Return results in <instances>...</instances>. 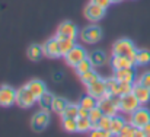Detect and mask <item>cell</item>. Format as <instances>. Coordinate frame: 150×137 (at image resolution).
I'll return each mask as SVG.
<instances>
[{"instance_id": "39", "label": "cell", "mask_w": 150, "mask_h": 137, "mask_svg": "<svg viewBox=\"0 0 150 137\" xmlns=\"http://www.w3.org/2000/svg\"><path fill=\"white\" fill-rule=\"evenodd\" d=\"M79 117H89V109L80 106V109H79Z\"/></svg>"}, {"instance_id": "18", "label": "cell", "mask_w": 150, "mask_h": 137, "mask_svg": "<svg viewBox=\"0 0 150 137\" xmlns=\"http://www.w3.org/2000/svg\"><path fill=\"white\" fill-rule=\"evenodd\" d=\"M89 60L92 61L93 67H100V66H105L106 61H108V57L105 55V53L102 51H92L91 54H88Z\"/></svg>"}, {"instance_id": "40", "label": "cell", "mask_w": 150, "mask_h": 137, "mask_svg": "<svg viewBox=\"0 0 150 137\" xmlns=\"http://www.w3.org/2000/svg\"><path fill=\"white\" fill-rule=\"evenodd\" d=\"M143 133H144V137H150V123H147L143 127Z\"/></svg>"}, {"instance_id": "15", "label": "cell", "mask_w": 150, "mask_h": 137, "mask_svg": "<svg viewBox=\"0 0 150 137\" xmlns=\"http://www.w3.org/2000/svg\"><path fill=\"white\" fill-rule=\"evenodd\" d=\"M134 67H124V69H117L114 70V77L118 82H134Z\"/></svg>"}, {"instance_id": "27", "label": "cell", "mask_w": 150, "mask_h": 137, "mask_svg": "<svg viewBox=\"0 0 150 137\" xmlns=\"http://www.w3.org/2000/svg\"><path fill=\"white\" fill-rule=\"evenodd\" d=\"M80 106H83V108H86V109H92V108H95L96 105H98V99L95 98V96H92V95H86V96H83L82 99H80V104H79Z\"/></svg>"}, {"instance_id": "20", "label": "cell", "mask_w": 150, "mask_h": 137, "mask_svg": "<svg viewBox=\"0 0 150 137\" xmlns=\"http://www.w3.org/2000/svg\"><path fill=\"white\" fill-rule=\"evenodd\" d=\"M26 55H28L29 60H32V61H38V60L44 55L42 45H38V44H32V45H29L28 51H26Z\"/></svg>"}, {"instance_id": "4", "label": "cell", "mask_w": 150, "mask_h": 137, "mask_svg": "<svg viewBox=\"0 0 150 137\" xmlns=\"http://www.w3.org/2000/svg\"><path fill=\"white\" fill-rule=\"evenodd\" d=\"M120 98V111L125 112V114H131L134 112L142 104L140 101L136 98V95L131 92V93H125V95H121L118 96Z\"/></svg>"}, {"instance_id": "2", "label": "cell", "mask_w": 150, "mask_h": 137, "mask_svg": "<svg viewBox=\"0 0 150 137\" xmlns=\"http://www.w3.org/2000/svg\"><path fill=\"white\" fill-rule=\"evenodd\" d=\"M98 106L105 115L114 117L120 111V98L118 96H102L98 99Z\"/></svg>"}, {"instance_id": "38", "label": "cell", "mask_w": 150, "mask_h": 137, "mask_svg": "<svg viewBox=\"0 0 150 137\" xmlns=\"http://www.w3.org/2000/svg\"><path fill=\"white\" fill-rule=\"evenodd\" d=\"M91 1H92V3H95V4H99V6L105 7V9H106V7H108L111 3H112L111 0H91Z\"/></svg>"}, {"instance_id": "13", "label": "cell", "mask_w": 150, "mask_h": 137, "mask_svg": "<svg viewBox=\"0 0 150 137\" xmlns=\"http://www.w3.org/2000/svg\"><path fill=\"white\" fill-rule=\"evenodd\" d=\"M44 50V55L50 57V58H57L61 55V51H60V43L57 38H51L48 41H45V44L42 45Z\"/></svg>"}, {"instance_id": "3", "label": "cell", "mask_w": 150, "mask_h": 137, "mask_svg": "<svg viewBox=\"0 0 150 137\" xmlns=\"http://www.w3.org/2000/svg\"><path fill=\"white\" fill-rule=\"evenodd\" d=\"M35 102H38V98L31 92L28 86H23L16 92V105L21 108H31L32 105H35Z\"/></svg>"}, {"instance_id": "10", "label": "cell", "mask_w": 150, "mask_h": 137, "mask_svg": "<svg viewBox=\"0 0 150 137\" xmlns=\"http://www.w3.org/2000/svg\"><path fill=\"white\" fill-rule=\"evenodd\" d=\"M86 88H88V93L92 95V96H95L96 99H99V98L106 95V83H105V79H102L99 76H98L96 79H93L92 82H89V83L86 85Z\"/></svg>"}, {"instance_id": "41", "label": "cell", "mask_w": 150, "mask_h": 137, "mask_svg": "<svg viewBox=\"0 0 150 137\" xmlns=\"http://www.w3.org/2000/svg\"><path fill=\"white\" fill-rule=\"evenodd\" d=\"M112 3H120V1H122V0H111Z\"/></svg>"}, {"instance_id": "32", "label": "cell", "mask_w": 150, "mask_h": 137, "mask_svg": "<svg viewBox=\"0 0 150 137\" xmlns=\"http://www.w3.org/2000/svg\"><path fill=\"white\" fill-rule=\"evenodd\" d=\"M103 115H105V114L102 112V109H100L98 105L89 111V120H91L92 123H96V124L99 123V120L102 118V117H103Z\"/></svg>"}, {"instance_id": "25", "label": "cell", "mask_w": 150, "mask_h": 137, "mask_svg": "<svg viewBox=\"0 0 150 137\" xmlns=\"http://www.w3.org/2000/svg\"><path fill=\"white\" fill-rule=\"evenodd\" d=\"M92 130V121L89 117H77V131L79 133H88Z\"/></svg>"}, {"instance_id": "1", "label": "cell", "mask_w": 150, "mask_h": 137, "mask_svg": "<svg viewBox=\"0 0 150 137\" xmlns=\"http://www.w3.org/2000/svg\"><path fill=\"white\" fill-rule=\"evenodd\" d=\"M112 54L130 57V58L136 63L137 48H136V45L133 44V41H130V40H127V38H121V40L115 41V44L112 45ZM136 66H137V64H136Z\"/></svg>"}, {"instance_id": "33", "label": "cell", "mask_w": 150, "mask_h": 137, "mask_svg": "<svg viewBox=\"0 0 150 137\" xmlns=\"http://www.w3.org/2000/svg\"><path fill=\"white\" fill-rule=\"evenodd\" d=\"M136 128H137V127H134V126L128 121V123L124 124V127H122L120 136L121 137H134V134H136Z\"/></svg>"}, {"instance_id": "22", "label": "cell", "mask_w": 150, "mask_h": 137, "mask_svg": "<svg viewBox=\"0 0 150 137\" xmlns=\"http://www.w3.org/2000/svg\"><path fill=\"white\" fill-rule=\"evenodd\" d=\"M52 99H54V95L51 93V92H45V93H42L40 98H38V104H40V106H41V109H44V111H50L51 105H52Z\"/></svg>"}, {"instance_id": "7", "label": "cell", "mask_w": 150, "mask_h": 137, "mask_svg": "<svg viewBox=\"0 0 150 137\" xmlns=\"http://www.w3.org/2000/svg\"><path fill=\"white\" fill-rule=\"evenodd\" d=\"M77 37V28L73 22L70 21H64L58 25V29H57V34H55V38L57 40H64V38H76Z\"/></svg>"}, {"instance_id": "11", "label": "cell", "mask_w": 150, "mask_h": 137, "mask_svg": "<svg viewBox=\"0 0 150 137\" xmlns=\"http://www.w3.org/2000/svg\"><path fill=\"white\" fill-rule=\"evenodd\" d=\"M16 92L15 88L9 86V85H3L0 86V106H12L13 104H16Z\"/></svg>"}, {"instance_id": "31", "label": "cell", "mask_w": 150, "mask_h": 137, "mask_svg": "<svg viewBox=\"0 0 150 137\" xmlns=\"http://www.w3.org/2000/svg\"><path fill=\"white\" fill-rule=\"evenodd\" d=\"M133 86H134V82H120L118 83V96L125 95V93H131Z\"/></svg>"}, {"instance_id": "29", "label": "cell", "mask_w": 150, "mask_h": 137, "mask_svg": "<svg viewBox=\"0 0 150 137\" xmlns=\"http://www.w3.org/2000/svg\"><path fill=\"white\" fill-rule=\"evenodd\" d=\"M66 105H67V101H66V99H63V98H60V96H54V99H52V105H51V109L55 111L57 114H61L63 109L66 108Z\"/></svg>"}, {"instance_id": "17", "label": "cell", "mask_w": 150, "mask_h": 137, "mask_svg": "<svg viewBox=\"0 0 150 137\" xmlns=\"http://www.w3.org/2000/svg\"><path fill=\"white\" fill-rule=\"evenodd\" d=\"M26 86L31 89V92H32L37 98H40L42 93H45V92H47V86H45V83H44L42 80H38V79H32V80H29V82L26 83Z\"/></svg>"}, {"instance_id": "8", "label": "cell", "mask_w": 150, "mask_h": 137, "mask_svg": "<svg viewBox=\"0 0 150 137\" xmlns=\"http://www.w3.org/2000/svg\"><path fill=\"white\" fill-rule=\"evenodd\" d=\"M48 123H50V114H48V111L41 109V111H38V112L34 114V117L31 120V127H32L34 131H42V130L47 128Z\"/></svg>"}, {"instance_id": "36", "label": "cell", "mask_w": 150, "mask_h": 137, "mask_svg": "<svg viewBox=\"0 0 150 137\" xmlns=\"http://www.w3.org/2000/svg\"><path fill=\"white\" fill-rule=\"evenodd\" d=\"M137 83H140V85H143V86H146V88H149L150 89V72L143 73V75L139 77Z\"/></svg>"}, {"instance_id": "5", "label": "cell", "mask_w": 150, "mask_h": 137, "mask_svg": "<svg viewBox=\"0 0 150 137\" xmlns=\"http://www.w3.org/2000/svg\"><path fill=\"white\" fill-rule=\"evenodd\" d=\"M130 123L137 128H143L147 123H150V111L143 106H139L134 112H131Z\"/></svg>"}, {"instance_id": "14", "label": "cell", "mask_w": 150, "mask_h": 137, "mask_svg": "<svg viewBox=\"0 0 150 137\" xmlns=\"http://www.w3.org/2000/svg\"><path fill=\"white\" fill-rule=\"evenodd\" d=\"M111 66L114 67V70H117V69H124V67H134V66H136V63H134L130 57L118 55V54H112Z\"/></svg>"}, {"instance_id": "12", "label": "cell", "mask_w": 150, "mask_h": 137, "mask_svg": "<svg viewBox=\"0 0 150 137\" xmlns=\"http://www.w3.org/2000/svg\"><path fill=\"white\" fill-rule=\"evenodd\" d=\"M85 15L89 21L92 22H98L100 21L103 16H105V7H102L99 4H95V3H89L86 7H85Z\"/></svg>"}, {"instance_id": "19", "label": "cell", "mask_w": 150, "mask_h": 137, "mask_svg": "<svg viewBox=\"0 0 150 137\" xmlns=\"http://www.w3.org/2000/svg\"><path fill=\"white\" fill-rule=\"evenodd\" d=\"M79 109H80L79 104H69L67 102L66 108L61 112V117L63 118H77L79 117Z\"/></svg>"}, {"instance_id": "35", "label": "cell", "mask_w": 150, "mask_h": 137, "mask_svg": "<svg viewBox=\"0 0 150 137\" xmlns=\"http://www.w3.org/2000/svg\"><path fill=\"white\" fill-rule=\"evenodd\" d=\"M111 123H112V117L109 115H103L98 123V127L102 130H106V131H111Z\"/></svg>"}, {"instance_id": "26", "label": "cell", "mask_w": 150, "mask_h": 137, "mask_svg": "<svg viewBox=\"0 0 150 137\" xmlns=\"http://www.w3.org/2000/svg\"><path fill=\"white\" fill-rule=\"evenodd\" d=\"M58 43H60V51H61V55L64 57L67 53H70L74 45H76V43H74V40L73 38H64V40H58Z\"/></svg>"}, {"instance_id": "16", "label": "cell", "mask_w": 150, "mask_h": 137, "mask_svg": "<svg viewBox=\"0 0 150 137\" xmlns=\"http://www.w3.org/2000/svg\"><path fill=\"white\" fill-rule=\"evenodd\" d=\"M133 93L136 95V98L140 101L142 105L147 104L150 101V89L146 88V86H143V85H140V83H136L133 86Z\"/></svg>"}, {"instance_id": "30", "label": "cell", "mask_w": 150, "mask_h": 137, "mask_svg": "<svg viewBox=\"0 0 150 137\" xmlns=\"http://www.w3.org/2000/svg\"><path fill=\"white\" fill-rule=\"evenodd\" d=\"M63 128L67 133L77 131V118H63Z\"/></svg>"}, {"instance_id": "24", "label": "cell", "mask_w": 150, "mask_h": 137, "mask_svg": "<svg viewBox=\"0 0 150 137\" xmlns=\"http://www.w3.org/2000/svg\"><path fill=\"white\" fill-rule=\"evenodd\" d=\"M136 64H137V66H146V64H150V51L149 50H137V54H136Z\"/></svg>"}, {"instance_id": "6", "label": "cell", "mask_w": 150, "mask_h": 137, "mask_svg": "<svg viewBox=\"0 0 150 137\" xmlns=\"http://www.w3.org/2000/svg\"><path fill=\"white\" fill-rule=\"evenodd\" d=\"M80 38L85 43H88V44H95V43L102 40V29L99 26H96V25H89V26L82 29Z\"/></svg>"}, {"instance_id": "23", "label": "cell", "mask_w": 150, "mask_h": 137, "mask_svg": "<svg viewBox=\"0 0 150 137\" xmlns=\"http://www.w3.org/2000/svg\"><path fill=\"white\" fill-rule=\"evenodd\" d=\"M106 83V95L105 96H118V80L112 76L109 79H105Z\"/></svg>"}, {"instance_id": "28", "label": "cell", "mask_w": 150, "mask_h": 137, "mask_svg": "<svg viewBox=\"0 0 150 137\" xmlns=\"http://www.w3.org/2000/svg\"><path fill=\"white\" fill-rule=\"evenodd\" d=\"M76 73L80 76L82 73H85V72H88V70H91V69H93V64H92V61L89 60V57H86V58H83L76 67Z\"/></svg>"}, {"instance_id": "34", "label": "cell", "mask_w": 150, "mask_h": 137, "mask_svg": "<svg viewBox=\"0 0 150 137\" xmlns=\"http://www.w3.org/2000/svg\"><path fill=\"white\" fill-rule=\"evenodd\" d=\"M96 77H98V75H96V72H95L93 69H91V70H88V72H85V73L80 75V80H82L85 85H88L89 82H92V80L96 79Z\"/></svg>"}, {"instance_id": "37", "label": "cell", "mask_w": 150, "mask_h": 137, "mask_svg": "<svg viewBox=\"0 0 150 137\" xmlns=\"http://www.w3.org/2000/svg\"><path fill=\"white\" fill-rule=\"evenodd\" d=\"M91 136L92 137H109L112 136L111 131H106V130H102V128H95V130H91Z\"/></svg>"}, {"instance_id": "9", "label": "cell", "mask_w": 150, "mask_h": 137, "mask_svg": "<svg viewBox=\"0 0 150 137\" xmlns=\"http://www.w3.org/2000/svg\"><path fill=\"white\" fill-rule=\"evenodd\" d=\"M86 57H88V51L80 45H74V48H73L70 53H67V54L64 55L66 63H67L69 66H71V67H76V66H77L83 58H86Z\"/></svg>"}, {"instance_id": "21", "label": "cell", "mask_w": 150, "mask_h": 137, "mask_svg": "<svg viewBox=\"0 0 150 137\" xmlns=\"http://www.w3.org/2000/svg\"><path fill=\"white\" fill-rule=\"evenodd\" d=\"M124 124H125L124 118H121L120 115H114L112 117V123H111V134L112 136H120Z\"/></svg>"}]
</instances>
